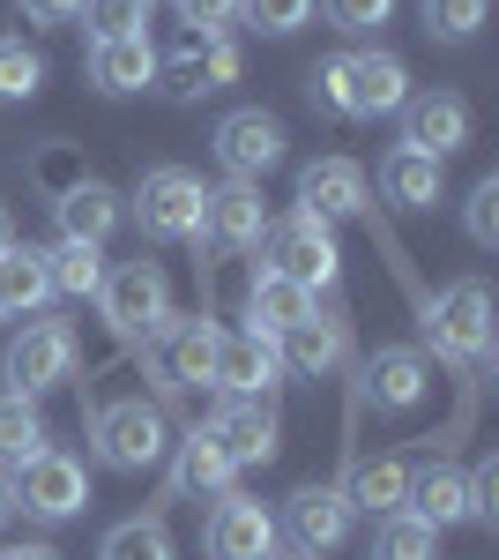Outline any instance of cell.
Listing matches in <instances>:
<instances>
[{
    "label": "cell",
    "instance_id": "11",
    "mask_svg": "<svg viewBox=\"0 0 499 560\" xmlns=\"http://www.w3.org/2000/svg\"><path fill=\"white\" fill-rule=\"evenodd\" d=\"M216 322L209 314H194V322H179V314H165L142 345L157 351V366H165V388H209V366H216Z\"/></svg>",
    "mask_w": 499,
    "mask_h": 560
},
{
    "label": "cell",
    "instance_id": "27",
    "mask_svg": "<svg viewBox=\"0 0 499 560\" xmlns=\"http://www.w3.org/2000/svg\"><path fill=\"white\" fill-rule=\"evenodd\" d=\"M52 300V277H45V247H8L0 255V314H31Z\"/></svg>",
    "mask_w": 499,
    "mask_h": 560
},
{
    "label": "cell",
    "instance_id": "36",
    "mask_svg": "<svg viewBox=\"0 0 499 560\" xmlns=\"http://www.w3.org/2000/svg\"><path fill=\"white\" fill-rule=\"evenodd\" d=\"M83 23H90V38H142L150 0H83Z\"/></svg>",
    "mask_w": 499,
    "mask_h": 560
},
{
    "label": "cell",
    "instance_id": "1",
    "mask_svg": "<svg viewBox=\"0 0 499 560\" xmlns=\"http://www.w3.org/2000/svg\"><path fill=\"white\" fill-rule=\"evenodd\" d=\"M313 105H329L343 120H380L411 105V68L395 52H335L313 68Z\"/></svg>",
    "mask_w": 499,
    "mask_h": 560
},
{
    "label": "cell",
    "instance_id": "23",
    "mask_svg": "<svg viewBox=\"0 0 499 560\" xmlns=\"http://www.w3.org/2000/svg\"><path fill=\"white\" fill-rule=\"evenodd\" d=\"M366 396H373L380 411H411L417 396H425V351L380 345L373 359H366Z\"/></svg>",
    "mask_w": 499,
    "mask_h": 560
},
{
    "label": "cell",
    "instance_id": "40",
    "mask_svg": "<svg viewBox=\"0 0 499 560\" xmlns=\"http://www.w3.org/2000/svg\"><path fill=\"white\" fill-rule=\"evenodd\" d=\"M470 516H477V523H499V464H492V456L470 471Z\"/></svg>",
    "mask_w": 499,
    "mask_h": 560
},
{
    "label": "cell",
    "instance_id": "37",
    "mask_svg": "<svg viewBox=\"0 0 499 560\" xmlns=\"http://www.w3.org/2000/svg\"><path fill=\"white\" fill-rule=\"evenodd\" d=\"M239 15H247V31H261V38H292L298 23L313 15V0H239Z\"/></svg>",
    "mask_w": 499,
    "mask_h": 560
},
{
    "label": "cell",
    "instance_id": "34",
    "mask_svg": "<svg viewBox=\"0 0 499 560\" xmlns=\"http://www.w3.org/2000/svg\"><path fill=\"white\" fill-rule=\"evenodd\" d=\"M417 8H425V31L440 45H470L492 15V0H417Z\"/></svg>",
    "mask_w": 499,
    "mask_h": 560
},
{
    "label": "cell",
    "instance_id": "45",
    "mask_svg": "<svg viewBox=\"0 0 499 560\" xmlns=\"http://www.w3.org/2000/svg\"><path fill=\"white\" fill-rule=\"evenodd\" d=\"M8 516H15V501H8V478H0V523H8Z\"/></svg>",
    "mask_w": 499,
    "mask_h": 560
},
{
    "label": "cell",
    "instance_id": "33",
    "mask_svg": "<svg viewBox=\"0 0 499 560\" xmlns=\"http://www.w3.org/2000/svg\"><path fill=\"white\" fill-rule=\"evenodd\" d=\"M38 90H45V60H38V45L0 38V105H31Z\"/></svg>",
    "mask_w": 499,
    "mask_h": 560
},
{
    "label": "cell",
    "instance_id": "9",
    "mask_svg": "<svg viewBox=\"0 0 499 560\" xmlns=\"http://www.w3.org/2000/svg\"><path fill=\"white\" fill-rule=\"evenodd\" d=\"M216 165L231 179H261L284 165V120L276 113H261V105H239V113H224L216 120Z\"/></svg>",
    "mask_w": 499,
    "mask_h": 560
},
{
    "label": "cell",
    "instance_id": "18",
    "mask_svg": "<svg viewBox=\"0 0 499 560\" xmlns=\"http://www.w3.org/2000/svg\"><path fill=\"white\" fill-rule=\"evenodd\" d=\"M157 83H165V97H179V105H194V97H209V90L239 83V45L231 38H202L187 45L171 68H157Z\"/></svg>",
    "mask_w": 499,
    "mask_h": 560
},
{
    "label": "cell",
    "instance_id": "30",
    "mask_svg": "<svg viewBox=\"0 0 499 560\" xmlns=\"http://www.w3.org/2000/svg\"><path fill=\"white\" fill-rule=\"evenodd\" d=\"M373 560H440V530L425 516H411V509H395L373 530Z\"/></svg>",
    "mask_w": 499,
    "mask_h": 560
},
{
    "label": "cell",
    "instance_id": "46",
    "mask_svg": "<svg viewBox=\"0 0 499 560\" xmlns=\"http://www.w3.org/2000/svg\"><path fill=\"white\" fill-rule=\"evenodd\" d=\"M0 322H8V314H0Z\"/></svg>",
    "mask_w": 499,
    "mask_h": 560
},
{
    "label": "cell",
    "instance_id": "42",
    "mask_svg": "<svg viewBox=\"0 0 499 560\" xmlns=\"http://www.w3.org/2000/svg\"><path fill=\"white\" fill-rule=\"evenodd\" d=\"M15 8H23V23H38V31H60V23L83 15V0H15Z\"/></svg>",
    "mask_w": 499,
    "mask_h": 560
},
{
    "label": "cell",
    "instance_id": "4",
    "mask_svg": "<svg viewBox=\"0 0 499 560\" xmlns=\"http://www.w3.org/2000/svg\"><path fill=\"white\" fill-rule=\"evenodd\" d=\"M8 501L38 523H68L90 509V471L83 456H60V448H38L23 471H8Z\"/></svg>",
    "mask_w": 499,
    "mask_h": 560
},
{
    "label": "cell",
    "instance_id": "21",
    "mask_svg": "<svg viewBox=\"0 0 499 560\" xmlns=\"http://www.w3.org/2000/svg\"><path fill=\"white\" fill-rule=\"evenodd\" d=\"M292 530L306 553H329L351 538V493L343 486H298L292 493Z\"/></svg>",
    "mask_w": 499,
    "mask_h": 560
},
{
    "label": "cell",
    "instance_id": "13",
    "mask_svg": "<svg viewBox=\"0 0 499 560\" xmlns=\"http://www.w3.org/2000/svg\"><path fill=\"white\" fill-rule=\"evenodd\" d=\"M202 546H209V560H276V516L261 501H247V493H224L202 530Z\"/></svg>",
    "mask_w": 499,
    "mask_h": 560
},
{
    "label": "cell",
    "instance_id": "25",
    "mask_svg": "<svg viewBox=\"0 0 499 560\" xmlns=\"http://www.w3.org/2000/svg\"><path fill=\"white\" fill-rule=\"evenodd\" d=\"M231 478H239V464L216 448L209 427H194L179 441V456H171V493H231Z\"/></svg>",
    "mask_w": 499,
    "mask_h": 560
},
{
    "label": "cell",
    "instance_id": "44",
    "mask_svg": "<svg viewBox=\"0 0 499 560\" xmlns=\"http://www.w3.org/2000/svg\"><path fill=\"white\" fill-rule=\"evenodd\" d=\"M8 247H15V224H8V210H0V255H8Z\"/></svg>",
    "mask_w": 499,
    "mask_h": 560
},
{
    "label": "cell",
    "instance_id": "39",
    "mask_svg": "<svg viewBox=\"0 0 499 560\" xmlns=\"http://www.w3.org/2000/svg\"><path fill=\"white\" fill-rule=\"evenodd\" d=\"M321 15H329L335 31H351V38H366V31H380V23L395 15V0H321Z\"/></svg>",
    "mask_w": 499,
    "mask_h": 560
},
{
    "label": "cell",
    "instance_id": "10",
    "mask_svg": "<svg viewBox=\"0 0 499 560\" xmlns=\"http://www.w3.org/2000/svg\"><path fill=\"white\" fill-rule=\"evenodd\" d=\"M209 433H216V448L247 471V464H269L276 456V441H284V419H276V396H224L216 404V419H209Z\"/></svg>",
    "mask_w": 499,
    "mask_h": 560
},
{
    "label": "cell",
    "instance_id": "20",
    "mask_svg": "<svg viewBox=\"0 0 499 560\" xmlns=\"http://www.w3.org/2000/svg\"><path fill=\"white\" fill-rule=\"evenodd\" d=\"M313 314H321V300H313L306 284H292V277H269V269H253L247 329H261V337H292L298 322H313Z\"/></svg>",
    "mask_w": 499,
    "mask_h": 560
},
{
    "label": "cell",
    "instance_id": "16",
    "mask_svg": "<svg viewBox=\"0 0 499 560\" xmlns=\"http://www.w3.org/2000/svg\"><path fill=\"white\" fill-rule=\"evenodd\" d=\"M298 210L335 224V217H366V173L351 158H313L298 173Z\"/></svg>",
    "mask_w": 499,
    "mask_h": 560
},
{
    "label": "cell",
    "instance_id": "6",
    "mask_svg": "<svg viewBox=\"0 0 499 560\" xmlns=\"http://www.w3.org/2000/svg\"><path fill=\"white\" fill-rule=\"evenodd\" d=\"M425 345L440 351V359H455V366H485V359H492V292H485L477 277H462L448 300H432Z\"/></svg>",
    "mask_w": 499,
    "mask_h": 560
},
{
    "label": "cell",
    "instance_id": "5",
    "mask_svg": "<svg viewBox=\"0 0 499 560\" xmlns=\"http://www.w3.org/2000/svg\"><path fill=\"white\" fill-rule=\"evenodd\" d=\"M202 210H209V187L187 165H150L134 187V224L150 240H202Z\"/></svg>",
    "mask_w": 499,
    "mask_h": 560
},
{
    "label": "cell",
    "instance_id": "38",
    "mask_svg": "<svg viewBox=\"0 0 499 560\" xmlns=\"http://www.w3.org/2000/svg\"><path fill=\"white\" fill-rule=\"evenodd\" d=\"M462 224H470V240H477V247H499V173L470 187V202H462Z\"/></svg>",
    "mask_w": 499,
    "mask_h": 560
},
{
    "label": "cell",
    "instance_id": "28",
    "mask_svg": "<svg viewBox=\"0 0 499 560\" xmlns=\"http://www.w3.org/2000/svg\"><path fill=\"white\" fill-rule=\"evenodd\" d=\"M45 277H52V292H68V300H97V284H105V247L60 240V247H45Z\"/></svg>",
    "mask_w": 499,
    "mask_h": 560
},
{
    "label": "cell",
    "instance_id": "12",
    "mask_svg": "<svg viewBox=\"0 0 499 560\" xmlns=\"http://www.w3.org/2000/svg\"><path fill=\"white\" fill-rule=\"evenodd\" d=\"M276 382H284V351H276V337H261V329L216 337V366H209V388H224V396H269Z\"/></svg>",
    "mask_w": 499,
    "mask_h": 560
},
{
    "label": "cell",
    "instance_id": "19",
    "mask_svg": "<svg viewBox=\"0 0 499 560\" xmlns=\"http://www.w3.org/2000/svg\"><path fill=\"white\" fill-rule=\"evenodd\" d=\"M380 195H388L395 210H432V202L448 195V165L425 158V150H411V142H395V150L380 158Z\"/></svg>",
    "mask_w": 499,
    "mask_h": 560
},
{
    "label": "cell",
    "instance_id": "22",
    "mask_svg": "<svg viewBox=\"0 0 499 560\" xmlns=\"http://www.w3.org/2000/svg\"><path fill=\"white\" fill-rule=\"evenodd\" d=\"M52 217H60V240H75V247H105L112 224H120V195H112L105 179H83L75 195L52 202Z\"/></svg>",
    "mask_w": 499,
    "mask_h": 560
},
{
    "label": "cell",
    "instance_id": "43",
    "mask_svg": "<svg viewBox=\"0 0 499 560\" xmlns=\"http://www.w3.org/2000/svg\"><path fill=\"white\" fill-rule=\"evenodd\" d=\"M0 560H60L52 546H15V553H0Z\"/></svg>",
    "mask_w": 499,
    "mask_h": 560
},
{
    "label": "cell",
    "instance_id": "8",
    "mask_svg": "<svg viewBox=\"0 0 499 560\" xmlns=\"http://www.w3.org/2000/svg\"><path fill=\"white\" fill-rule=\"evenodd\" d=\"M97 306H105V322H112L120 337H150V329L171 314V284H165L157 261H120V269H105Z\"/></svg>",
    "mask_w": 499,
    "mask_h": 560
},
{
    "label": "cell",
    "instance_id": "41",
    "mask_svg": "<svg viewBox=\"0 0 499 560\" xmlns=\"http://www.w3.org/2000/svg\"><path fill=\"white\" fill-rule=\"evenodd\" d=\"M179 15L194 23V38H216V31L239 15V0H179Z\"/></svg>",
    "mask_w": 499,
    "mask_h": 560
},
{
    "label": "cell",
    "instance_id": "24",
    "mask_svg": "<svg viewBox=\"0 0 499 560\" xmlns=\"http://www.w3.org/2000/svg\"><path fill=\"white\" fill-rule=\"evenodd\" d=\"M276 351H284V366H298V374H335L351 359V322L313 314V322H298L292 337H276Z\"/></svg>",
    "mask_w": 499,
    "mask_h": 560
},
{
    "label": "cell",
    "instance_id": "32",
    "mask_svg": "<svg viewBox=\"0 0 499 560\" xmlns=\"http://www.w3.org/2000/svg\"><path fill=\"white\" fill-rule=\"evenodd\" d=\"M97 560H171V530L165 516H127L105 530V546H97Z\"/></svg>",
    "mask_w": 499,
    "mask_h": 560
},
{
    "label": "cell",
    "instance_id": "17",
    "mask_svg": "<svg viewBox=\"0 0 499 560\" xmlns=\"http://www.w3.org/2000/svg\"><path fill=\"white\" fill-rule=\"evenodd\" d=\"M157 45H150V31L142 38H90V83L105 90V97H134V90L157 83Z\"/></svg>",
    "mask_w": 499,
    "mask_h": 560
},
{
    "label": "cell",
    "instance_id": "15",
    "mask_svg": "<svg viewBox=\"0 0 499 560\" xmlns=\"http://www.w3.org/2000/svg\"><path fill=\"white\" fill-rule=\"evenodd\" d=\"M403 142L448 165L462 142H470V97H455V90H425V97H411V105H403Z\"/></svg>",
    "mask_w": 499,
    "mask_h": 560
},
{
    "label": "cell",
    "instance_id": "35",
    "mask_svg": "<svg viewBox=\"0 0 499 560\" xmlns=\"http://www.w3.org/2000/svg\"><path fill=\"white\" fill-rule=\"evenodd\" d=\"M23 179H31V187H38V195H45V202H60V195H75V187H83V158H75V150H68V142H45V150H38V158H31V173H23Z\"/></svg>",
    "mask_w": 499,
    "mask_h": 560
},
{
    "label": "cell",
    "instance_id": "31",
    "mask_svg": "<svg viewBox=\"0 0 499 560\" xmlns=\"http://www.w3.org/2000/svg\"><path fill=\"white\" fill-rule=\"evenodd\" d=\"M403 501H411V471H403L395 456H380V464H358V478H351V509L395 516Z\"/></svg>",
    "mask_w": 499,
    "mask_h": 560
},
{
    "label": "cell",
    "instance_id": "2",
    "mask_svg": "<svg viewBox=\"0 0 499 560\" xmlns=\"http://www.w3.org/2000/svg\"><path fill=\"white\" fill-rule=\"evenodd\" d=\"M253 247H261V269H269V277H292V284H306L313 300L329 292L335 269H343V255H335V232L321 224V217H306V210L269 217V232H261Z\"/></svg>",
    "mask_w": 499,
    "mask_h": 560
},
{
    "label": "cell",
    "instance_id": "29",
    "mask_svg": "<svg viewBox=\"0 0 499 560\" xmlns=\"http://www.w3.org/2000/svg\"><path fill=\"white\" fill-rule=\"evenodd\" d=\"M38 448H45L38 404H31V396H0V464H8V471H23Z\"/></svg>",
    "mask_w": 499,
    "mask_h": 560
},
{
    "label": "cell",
    "instance_id": "3",
    "mask_svg": "<svg viewBox=\"0 0 499 560\" xmlns=\"http://www.w3.org/2000/svg\"><path fill=\"white\" fill-rule=\"evenodd\" d=\"M90 441H97V464H112V471H157V464H165V448H171L165 411H157V404H142V396L105 404V411L90 419Z\"/></svg>",
    "mask_w": 499,
    "mask_h": 560
},
{
    "label": "cell",
    "instance_id": "7",
    "mask_svg": "<svg viewBox=\"0 0 499 560\" xmlns=\"http://www.w3.org/2000/svg\"><path fill=\"white\" fill-rule=\"evenodd\" d=\"M0 374H8V396H45V388H60L75 374V329H68V322H23V329L8 337Z\"/></svg>",
    "mask_w": 499,
    "mask_h": 560
},
{
    "label": "cell",
    "instance_id": "14",
    "mask_svg": "<svg viewBox=\"0 0 499 560\" xmlns=\"http://www.w3.org/2000/svg\"><path fill=\"white\" fill-rule=\"evenodd\" d=\"M269 232V202H261V179H224L209 187V210H202V240L209 247H253Z\"/></svg>",
    "mask_w": 499,
    "mask_h": 560
},
{
    "label": "cell",
    "instance_id": "26",
    "mask_svg": "<svg viewBox=\"0 0 499 560\" xmlns=\"http://www.w3.org/2000/svg\"><path fill=\"white\" fill-rule=\"evenodd\" d=\"M411 516H425L432 530H448V523H470V478L455 464H432L425 478H411V501H403Z\"/></svg>",
    "mask_w": 499,
    "mask_h": 560
}]
</instances>
